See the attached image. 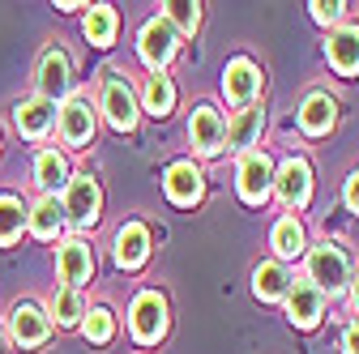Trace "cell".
<instances>
[{"instance_id": "cell-1", "label": "cell", "mask_w": 359, "mask_h": 354, "mask_svg": "<svg viewBox=\"0 0 359 354\" xmlns=\"http://www.w3.org/2000/svg\"><path fill=\"white\" fill-rule=\"evenodd\" d=\"M99 103H103V115H107L120 132H133V128H137V94H133V85H128L124 73H116V69L103 73V94H99Z\"/></svg>"}, {"instance_id": "cell-2", "label": "cell", "mask_w": 359, "mask_h": 354, "mask_svg": "<svg viewBox=\"0 0 359 354\" xmlns=\"http://www.w3.org/2000/svg\"><path fill=\"white\" fill-rule=\"evenodd\" d=\"M65 222L73 227H95L99 222V209H103V192H99V180L95 175H73L69 188H65Z\"/></svg>"}, {"instance_id": "cell-3", "label": "cell", "mask_w": 359, "mask_h": 354, "mask_svg": "<svg viewBox=\"0 0 359 354\" xmlns=\"http://www.w3.org/2000/svg\"><path fill=\"white\" fill-rule=\"evenodd\" d=\"M308 282L317 286L321 295H325V290H330V295L346 290L351 264H346L342 248H334V243H317V248H312V252H308Z\"/></svg>"}, {"instance_id": "cell-4", "label": "cell", "mask_w": 359, "mask_h": 354, "mask_svg": "<svg viewBox=\"0 0 359 354\" xmlns=\"http://www.w3.org/2000/svg\"><path fill=\"white\" fill-rule=\"evenodd\" d=\"M128 325H133V337H137L142 346H154V341L167 333V303H163L154 290H142L137 299H133Z\"/></svg>"}, {"instance_id": "cell-5", "label": "cell", "mask_w": 359, "mask_h": 354, "mask_svg": "<svg viewBox=\"0 0 359 354\" xmlns=\"http://www.w3.org/2000/svg\"><path fill=\"white\" fill-rule=\"evenodd\" d=\"M9 333L22 350H34L52 337V316L43 312V307L34 303H13V312H9Z\"/></svg>"}, {"instance_id": "cell-6", "label": "cell", "mask_w": 359, "mask_h": 354, "mask_svg": "<svg viewBox=\"0 0 359 354\" xmlns=\"http://www.w3.org/2000/svg\"><path fill=\"white\" fill-rule=\"evenodd\" d=\"M60 141L69 150H86L95 141V107L90 99H69L65 111H60Z\"/></svg>"}, {"instance_id": "cell-7", "label": "cell", "mask_w": 359, "mask_h": 354, "mask_svg": "<svg viewBox=\"0 0 359 354\" xmlns=\"http://www.w3.org/2000/svg\"><path fill=\"white\" fill-rule=\"evenodd\" d=\"M56 274H60V282L69 290L86 286L90 278H95V252H90V243H81V239L60 243V252H56Z\"/></svg>"}, {"instance_id": "cell-8", "label": "cell", "mask_w": 359, "mask_h": 354, "mask_svg": "<svg viewBox=\"0 0 359 354\" xmlns=\"http://www.w3.org/2000/svg\"><path fill=\"white\" fill-rule=\"evenodd\" d=\"M69 90H73V64H69V56H65L60 48L43 52V60H39V99L56 103V99H65Z\"/></svg>"}, {"instance_id": "cell-9", "label": "cell", "mask_w": 359, "mask_h": 354, "mask_svg": "<svg viewBox=\"0 0 359 354\" xmlns=\"http://www.w3.org/2000/svg\"><path fill=\"white\" fill-rule=\"evenodd\" d=\"M274 192H278V201H283L287 209L308 205V197H312V171H308L304 158H287V162H283V171L274 175Z\"/></svg>"}, {"instance_id": "cell-10", "label": "cell", "mask_w": 359, "mask_h": 354, "mask_svg": "<svg viewBox=\"0 0 359 354\" xmlns=\"http://www.w3.org/2000/svg\"><path fill=\"white\" fill-rule=\"evenodd\" d=\"M269 192H274V162H269L261 150L244 154V162H240V197L252 201V205H261Z\"/></svg>"}, {"instance_id": "cell-11", "label": "cell", "mask_w": 359, "mask_h": 354, "mask_svg": "<svg viewBox=\"0 0 359 354\" xmlns=\"http://www.w3.org/2000/svg\"><path fill=\"white\" fill-rule=\"evenodd\" d=\"M222 94H227L236 107H248L257 94H261V73H257V64L252 60H231L227 64V73H222Z\"/></svg>"}, {"instance_id": "cell-12", "label": "cell", "mask_w": 359, "mask_h": 354, "mask_svg": "<svg viewBox=\"0 0 359 354\" xmlns=\"http://www.w3.org/2000/svg\"><path fill=\"white\" fill-rule=\"evenodd\" d=\"M321 312H325V295L312 286V282H291L287 286V316L299 329H312V325L321 320Z\"/></svg>"}, {"instance_id": "cell-13", "label": "cell", "mask_w": 359, "mask_h": 354, "mask_svg": "<svg viewBox=\"0 0 359 354\" xmlns=\"http://www.w3.org/2000/svg\"><path fill=\"white\" fill-rule=\"evenodd\" d=\"M13 124H18V132L22 137H30V141H39V137H48V128L56 124V103H48V99H22L18 107H13Z\"/></svg>"}, {"instance_id": "cell-14", "label": "cell", "mask_w": 359, "mask_h": 354, "mask_svg": "<svg viewBox=\"0 0 359 354\" xmlns=\"http://www.w3.org/2000/svg\"><path fill=\"white\" fill-rule=\"evenodd\" d=\"M175 30L163 22V17H154V22H146L142 26V60L154 69V73H163V64L175 56Z\"/></svg>"}, {"instance_id": "cell-15", "label": "cell", "mask_w": 359, "mask_h": 354, "mask_svg": "<svg viewBox=\"0 0 359 354\" xmlns=\"http://www.w3.org/2000/svg\"><path fill=\"white\" fill-rule=\"evenodd\" d=\"M189 137H193L197 154H218L222 141H227V124H222V115L214 107H197L189 120Z\"/></svg>"}, {"instance_id": "cell-16", "label": "cell", "mask_w": 359, "mask_h": 354, "mask_svg": "<svg viewBox=\"0 0 359 354\" xmlns=\"http://www.w3.org/2000/svg\"><path fill=\"white\" fill-rule=\"evenodd\" d=\"M69 158L60 154V150H39V158H34V184H39V192L43 197H56V192H65L69 188Z\"/></svg>"}, {"instance_id": "cell-17", "label": "cell", "mask_w": 359, "mask_h": 354, "mask_svg": "<svg viewBox=\"0 0 359 354\" xmlns=\"http://www.w3.org/2000/svg\"><path fill=\"white\" fill-rule=\"evenodd\" d=\"M146 252H150V231L142 222L120 227V235H116V264L120 269H137V264L146 260Z\"/></svg>"}, {"instance_id": "cell-18", "label": "cell", "mask_w": 359, "mask_h": 354, "mask_svg": "<svg viewBox=\"0 0 359 354\" xmlns=\"http://www.w3.org/2000/svg\"><path fill=\"white\" fill-rule=\"evenodd\" d=\"M167 197H171L175 205H193V201L201 197V171H197L193 162H175V167L167 171Z\"/></svg>"}, {"instance_id": "cell-19", "label": "cell", "mask_w": 359, "mask_h": 354, "mask_svg": "<svg viewBox=\"0 0 359 354\" xmlns=\"http://www.w3.org/2000/svg\"><path fill=\"white\" fill-rule=\"evenodd\" d=\"M330 60L342 77L359 73V26H342L334 38H330Z\"/></svg>"}, {"instance_id": "cell-20", "label": "cell", "mask_w": 359, "mask_h": 354, "mask_svg": "<svg viewBox=\"0 0 359 354\" xmlns=\"http://www.w3.org/2000/svg\"><path fill=\"white\" fill-rule=\"evenodd\" d=\"M334 115H338V107H334L330 94H308L304 107H299V124H304V132H312V137L330 132L334 128Z\"/></svg>"}, {"instance_id": "cell-21", "label": "cell", "mask_w": 359, "mask_h": 354, "mask_svg": "<svg viewBox=\"0 0 359 354\" xmlns=\"http://www.w3.org/2000/svg\"><path fill=\"white\" fill-rule=\"evenodd\" d=\"M26 222H30V231H34L39 239H56V235L65 231V209H60L56 197H43V201L26 213Z\"/></svg>"}, {"instance_id": "cell-22", "label": "cell", "mask_w": 359, "mask_h": 354, "mask_svg": "<svg viewBox=\"0 0 359 354\" xmlns=\"http://www.w3.org/2000/svg\"><path fill=\"white\" fill-rule=\"evenodd\" d=\"M287 286H291V278H287V269H283L278 260H265V264H257V269H252V290H257V299H283Z\"/></svg>"}, {"instance_id": "cell-23", "label": "cell", "mask_w": 359, "mask_h": 354, "mask_svg": "<svg viewBox=\"0 0 359 354\" xmlns=\"http://www.w3.org/2000/svg\"><path fill=\"white\" fill-rule=\"evenodd\" d=\"M261 107H244L231 124H227V141H231V150H248V146H257V137H261Z\"/></svg>"}, {"instance_id": "cell-24", "label": "cell", "mask_w": 359, "mask_h": 354, "mask_svg": "<svg viewBox=\"0 0 359 354\" xmlns=\"http://www.w3.org/2000/svg\"><path fill=\"white\" fill-rule=\"evenodd\" d=\"M116 26H120L116 9L111 5H95V9H90V17H86V38L95 43V48H111Z\"/></svg>"}, {"instance_id": "cell-25", "label": "cell", "mask_w": 359, "mask_h": 354, "mask_svg": "<svg viewBox=\"0 0 359 354\" xmlns=\"http://www.w3.org/2000/svg\"><path fill=\"white\" fill-rule=\"evenodd\" d=\"M26 231V205L18 197H0V248H9Z\"/></svg>"}, {"instance_id": "cell-26", "label": "cell", "mask_w": 359, "mask_h": 354, "mask_svg": "<svg viewBox=\"0 0 359 354\" xmlns=\"http://www.w3.org/2000/svg\"><path fill=\"white\" fill-rule=\"evenodd\" d=\"M52 316H56V325H60V329H73V325L86 316L81 295H77V290H69V286H60V290L52 295Z\"/></svg>"}, {"instance_id": "cell-27", "label": "cell", "mask_w": 359, "mask_h": 354, "mask_svg": "<svg viewBox=\"0 0 359 354\" xmlns=\"http://www.w3.org/2000/svg\"><path fill=\"white\" fill-rule=\"evenodd\" d=\"M175 107V85H171V77H163V73H154L150 81H146V111L150 115H167Z\"/></svg>"}, {"instance_id": "cell-28", "label": "cell", "mask_w": 359, "mask_h": 354, "mask_svg": "<svg viewBox=\"0 0 359 354\" xmlns=\"http://www.w3.org/2000/svg\"><path fill=\"white\" fill-rule=\"evenodd\" d=\"M163 22L180 34H197V26H201V5H189V0H171V5H163Z\"/></svg>"}, {"instance_id": "cell-29", "label": "cell", "mask_w": 359, "mask_h": 354, "mask_svg": "<svg viewBox=\"0 0 359 354\" xmlns=\"http://www.w3.org/2000/svg\"><path fill=\"white\" fill-rule=\"evenodd\" d=\"M274 252L287 256V260L304 252V227L295 222V218H278V227H274Z\"/></svg>"}, {"instance_id": "cell-30", "label": "cell", "mask_w": 359, "mask_h": 354, "mask_svg": "<svg viewBox=\"0 0 359 354\" xmlns=\"http://www.w3.org/2000/svg\"><path fill=\"white\" fill-rule=\"evenodd\" d=\"M81 329H86V337L95 341V346H103V341H111V333H116V316L107 312V307H95V312L86 316Z\"/></svg>"}, {"instance_id": "cell-31", "label": "cell", "mask_w": 359, "mask_h": 354, "mask_svg": "<svg viewBox=\"0 0 359 354\" xmlns=\"http://www.w3.org/2000/svg\"><path fill=\"white\" fill-rule=\"evenodd\" d=\"M342 9L346 5H338V0H330V5H325V0H317V5H312V17H317V22H338Z\"/></svg>"}, {"instance_id": "cell-32", "label": "cell", "mask_w": 359, "mask_h": 354, "mask_svg": "<svg viewBox=\"0 0 359 354\" xmlns=\"http://www.w3.org/2000/svg\"><path fill=\"white\" fill-rule=\"evenodd\" d=\"M346 205H351V209L359 213V171H355L351 180H346Z\"/></svg>"}, {"instance_id": "cell-33", "label": "cell", "mask_w": 359, "mask_h": 354, "mask_svg": "<svg viewBox=\"0 0 359 354\" xmlns=\"http://www.w3.org/2000/svg\"><path fill=\"white\" fill-rule=\"evenodd\" d=\"M342 350H346V354H359V325H351V329L342 333Z\"/></svg>"}, {"instance_id": "cell-34", "label": "cell", "mask_w": 359, "mask_h": 354, "mask_svg": "<svg viewBox=\"0 0 359 354\" xmlns=\"http://www.w3.org/2000/svg\"><path fill=\"white\" fill-rule=\"evenodd\" d=\"M351 303H355V312H359V278L351 282Z\"/></svg>"}]
</instances>
